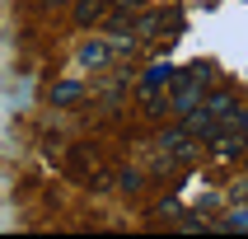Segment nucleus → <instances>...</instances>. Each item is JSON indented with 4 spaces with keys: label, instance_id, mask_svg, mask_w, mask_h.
Returning <instances> with one entry per match:
<instances>
[{
    "label": "nucleus",
    "instance_id": "nucleus-1",
    "mask_svg": "<svg viewBox=\"0 0 248 239\" xmlns=\"http://www.w3.org/2000/svg\"><path fill=\"white\" fill-rule=\"evenodd\" d=\"M211 80H216V70H211L206 61H197V66H187V70H173V80H169V98H164V112H173V117L192 112L197 103H202V94L211 89Z\"/></svg>",
    "mask_w": 248,
    "mask_h": 239
},
{
    "label": "nucleus",
    "instance_id": "nucleus-2",
    "mask_svg": "<svg viewBox=\"0 0 248 239\" xmlns=\"http://www.w3.org/2000/svg\"><path fill=\"white\" fill-rule=\"evenodd\" d=\"M155 150H159V169H183L197 159V136L187 127H173V131H164L155 141Z\"/></svg>",
    "mask_w": 248,
    "mask_h": 239
},
{
    "label": "nucleus",
    "instance_id": "nucleus-3",
    "mask_svg": "<svg viewBox=\"0 0 248 239\" xmlns=\"http://www.w3.org/2000/svg\"><path fill=\"white\" fill-rule=\"evenodd\" d=\"M206 150L216 155V159H244V150H248V136L239 131V122L230 117V122H220L216 131L206 136Z\"/></svg>",
    "mask_w": 248,
    "mask_h": 239
},
{
    "label": "nucleus",
    "instance_id": "nucleus-4",
    "mask_svg": "<svg viewBox=\"0 0 248 239\" xmlns=\"http://www.w3.org/2000/svg\"><path fill=\"white\" fill-rule=\"evenodd\" d=\"M178 14H164V10H150V14H140V19H131V33H136L140 42H150L164 33V24H173Z\"/></svg>",
    "mask_w": 248,
    "mask_h": 239
},
{
    "label": "nucleus",
    "instance_id": "nucleus-5",
    "mask_svg": "<svg viewBox=\"0 0 248 239\" xmlns=\"http://www.w3.org/2000/svg\"><path fill=\"white\" fill-rule=\"evenodd\" d=\"M112 10V0H75V24L80 28H94L103 24V14Z\"/></svg>",
    "mask_w": 248,
    "mask_h": 239
},
{
    "label": "nucleus",
    "instance_id": "nucleus-6",
    "mask_svg": "<svg viewBox=\"0 0 248 239\" xmlns=\"http://www.w3.org/2000/svg\"><path fill=\"white\" fill-rule=\"evenodd\" d=\"M169 80H173V66H169V61H155V66L140 75V94H159V89H169Z\"/></svg>",
    "mask_w": 248,
    "mask_h": 239
},
{
    "label": "nucleus",
    "instance_id": "nucleus-7",
    "mask_svg": "<svg viewBox=\"0 0 248 239\" xmlns=\"http://www.w3.org/2000/svg\"><path fill=\"white\" fill-rule=\"evenodd\" d=\"M112 56H117V42H89L80 47V66H108Z\"/></svg>",
    "mask_w": 248,
    "mask_h": 239
},
{
    "label": "nucleus",
    "instance_id": "nucleus-8",
    "mask_svg": "<svg viewBox=\"0 0 248 239\" xmlns=\"http://www.w3.org/2000/svg\"><path fill=\"white\" fill-rule=\"evenodd\" d=\"M211 230H248V211H244V207L230 211V216H225V221H216Z\"/></svg>",
    "mask_w": 248,
    "mask_h": 239
},
{
    "label": "nucleus",
    "instance_id": "nucleus-9",
    "mask_svg": "<svg viewBox=\"0 0 248 239\" xmlns=\"http://www.w3.org/2000/svg\"><path fill=\"white\" fill-rule=\"evenodd\" d=\"M80 98V84H56L52 89V103H75Z\"/></svg>",
    "mask_w": 248,
    "mask_h": 239
},
{
    "label": "nucleus",
    "instance_id": "nucleus-10",
    "mask_svg": "<svg viewBox=\"0 0 248 239\" xmlns=\"http://www.w3.org/2000/svg\"><path fill=\"white\" fill-rule=\"evenodd\" d=\"M117 188H122V192H140V174L136 169H122V174H117Z\"/></svg>",
    "mask_w": 248,
    "mask_h": 239
},
{
    "label": "nucleus",
    "instance_id": "nucleus-11",
    "mask_svg": "<svg viewBox=\"0 0 248 239\" xmlns=\"http://www.w3.org/2000/svg\"><path fill=\"white\" fill-rule=\"evenodd\" d=\"M234 122H239V131L248 136V108H244V112H234Z\"/></svg>",
    "mask_w": 248,
    "mask_h": 239
},
{
    "label": "nucleus",
    "instance_id": "nucleus-12",
    "mask_svg": "<svg viewBox=\"0 0 248 239\" xmlns=\"http://www.w3.org/2000/svg\"><path fill=\"white\" fill-rule=\"evenodd\" d=\"M117 10H140V0H112Z\"/></svg>",
    "mask_w": 248,
    "mask_h": 239
}]
</instances>
